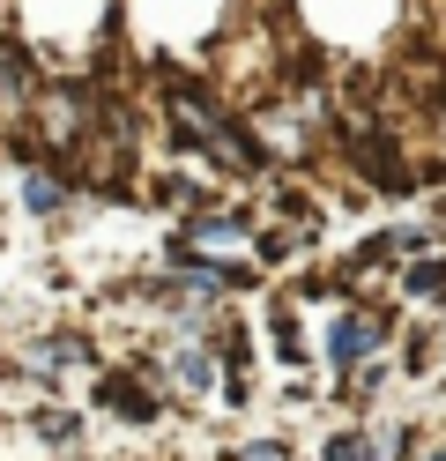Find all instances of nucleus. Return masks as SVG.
I'll return each instance as SVG.
<instances>
[{"label":"nucleus","mask_w":446,"mask_h":461,"mask_svg":"<svg viewBox=\"0 0 446 461\" xmlns=\"http://www.w3.org/2000/svg\"><path fill=\"white\" fill-rule=\"evenodd\" d=\"M372 321H365V312H350V321H335V365H357V357H365L372 350Z\"/></svg>","instance_id":"f257e3e1"},{"label":"nucleus","mask_w":446,"mask_h":461,"mask_svg":"<svg viewBox=\"0 0 446 461\" xmlns=\"http://www.w3.org/2000/svg\"><path fill=\"white\" fill-rule=\"evenodd\" d=\"M327 461H379V447H372V439H357V431H350V439H335V447H327Z\"/></svg>","instance_id":"f03ea898"},{"label":"nucleus","mask_w":446,"mask_h":461,"mask_svg":"<svg viewBox=\"0 0 446 461\" xmlns=\"http://www.w3.org/2000/svg\"><path fill=\"white\" fill-rule=\"evenodd\" d=\"M30 209H59V186L52 179H30Z\"/></svg>","instance_id":"7ed1b4c3"},{"label":"nucleus","mask_w":446,"mask_h":461,"mask_svg":"<svg viewBox=\"0 0 446 461\" xmlns=\"http://www.w3.org/2000/svg\"><path fill=\"white\" fill-rule=\"evenodd\" d=\"M246 461H283V447H260V454H246Z\"/></svg>","instance_id":"20e7f679"}]
</instances>
